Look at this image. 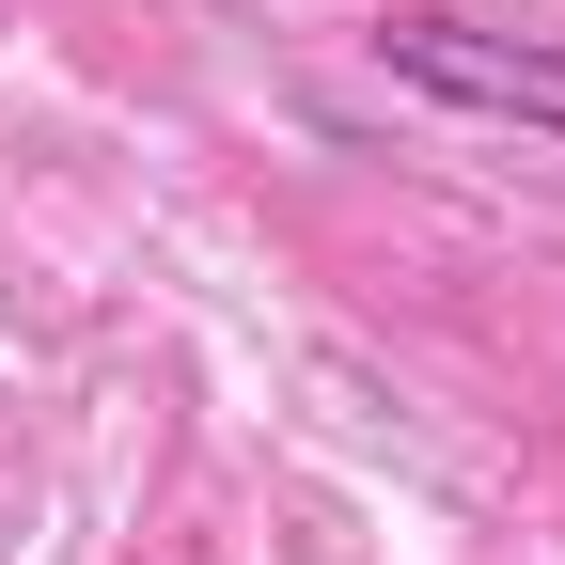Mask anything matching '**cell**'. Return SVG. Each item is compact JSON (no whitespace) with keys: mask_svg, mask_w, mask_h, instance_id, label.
<instances>
[{"mask_svg":"<svg viewBox=\"0 0 565 565\" xmlns=\"http://www.w3.org/2000/svg\"><path fill=\"white\" fill-rule=\"evenodd\" d=\"M377 63L440 110H487V126H534L565 141V47H519V32H471V17H377Z\"/></svg>","mask_w":565,"mask_h":565,"instance_id":"1","label":"cell"}]
</instances>
